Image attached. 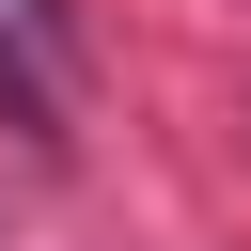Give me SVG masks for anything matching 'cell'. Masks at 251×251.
<instances>
[{
    "instance_id": "1",
    "label": "cell",
    "mask_w": 251,
    "mask_h": 251,
    "mask_svg": "<svg viewBox=\"0 0 251 251\" xmlns=\"http://www.w3.org/2000/svg\"><path fill=\"white\" fill-rule=\"evenodd\" d=\"M0 16H16V31L47 47V63H78V0H0Z\"/></svg>"
}]
</instances>
